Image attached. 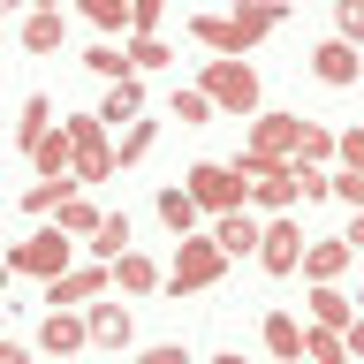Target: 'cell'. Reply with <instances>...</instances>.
Masks as SVG:
<instances>
[{"label":"cell","instance_id":"1","mask_svg":"<svg viewBox=\"0 0 364 364\" xmlns=\"http://www.w3.org/2000/svg\"><path fill=\"white\" fill-rule=\"evenodd\" d=\"M198 91L213 99V114H235V122H250L258 99H266V91H258V68L250 61H220V53L198 68Z\"/></svg>","mask_w":364,"mask_h":364},{"label":"cell","instance_id":"30","mask_svg":"<svg viewBox=\"0 0 364 364\" xmlns=\"http://www.w3.org/2000/svg\"><path fill=\"white\" fill-rule=\"evenodd\" d=\"M167 114H175L182 129H205V122H213V99H205V91H198V84H182V91H175V99H167Z\"/></svg>","mask_w":364,"mask_h":364},{"label":"cell","instance_id":"18","mask_svg":"<svg viewBox=\"0 0 364 364\" xmlns=\"http://www.w3.org/2000/svg\"><path fill=\"white\" fill-rule=\"evenodd\" d=\"M31 167H38L46 182H53V175H76V144L61 136V122H53V129H46L38 144H31Z\"/></svg>","mask_w":364,"mask_h":364},{"label":"cell","instance_id":"9","mask_svg":"<svg viewBox=\"0 0 364 364\" xmlns=\"http://www.w3.org/2000/svg\"><path fill=\"white\" fill-rule=\"evenodd\" d=\"M311 76H318V84H326V91H349V84H357V76H364L357 46H349V38H326V46H311Z\"/></svg>","mask_w":364,"mask_h":364},{"label":"cell","instance_id":"39","mask_svg":"<svg viewBox=\"0 0 364 364\" xmlns=\"http://www.w3.org/2000/svg\"><path fill=\"white\" fill-rule=\"evenodd\" d=\"M0 364H31V349H23V341H8V334H0Z\"/></svg>","mask_w":364,"mask_h":364},{"label":"cell","instance_id":"32","mask_svg":"<svg viewBox=\"0 0 364 364\" xmlns=\"http://www.w3.org/2000/svg\"><path fill=\"white\" fill-rule=\"evenodd\" d=\"M326 198H341V205H364V167H326Z\"/></svg>","mask_w":364,"mask_h":364},{"label":"cell","instance_id":"5","mask_svg":"<svg viewBox=\"0 0 364 364\" xmlns=\"http://www.w3.org/2000/svg\"><path fill=\"white\" fill-rule=\"evenodd\" d=\"M296 250H304V228H296L289 213H266V220H258V250H250V258H258L266 273H296Z\"/></svg>","mask_w":364,"mask_h":364},{"label":"cell","instance_id":"40","mask_svg":"<svg viewBox=\"0 0 364 364\" xmlns=\"http://www.w3.org/2000/svg\"><path fill=\"white\" fill-rule=\"evenodd\" d=\"M31 8H46V16H68V0H31Z\"/></svg>","mask_w":364,"mask_h":364},{"label":"cell","instance_id":"42","mask_svg":"<svg viewBox=\"0 0 364 364\" xmlns=\"http://www.w3.org/2000/svg\"><path fill=\"white\" fill-rule=\"evenodd\" d=\"M8 281H16V273H8V258H0V296H8Z\"/></svg>","mask_w":364,"mask_h":364},{"label":"cell","instance_id":"17","mask_svg":"<svg viewBox=\"0 0 364 364\" xmlns=\"http://www.w3.org/2000/svg\"><path fill=\"white\" fill-rule=\"evenodd\" d=\"M289 159H304V167H334V129L296 114V144H289Z\"/></svg>","mask_w":364,"mask_h":364},{"label":"cell","instance_id":"41","mask_svg":"<svg viewBox=\"0 0 364 364\" xmlns=\"http://www.w3.org/2000/svg\"><path fill=\"white\" fill-rule=\"evenodd\" d=\"M16 8H31V0H0V16H16Z\"/></svg>","mask_w":364,"mask_h":364},{"label":"cell","instance_id":"3","mask_svg":"<svg viewBox=\"0 0 364 364\" xmlns=\"http://www.w3.org/2000/svg\"><path fill=\"white\" fill-rule=\"evenodd\" d=\"M228 273V258L213 250V235H175V266L159 273V289H175V296H198V289H213Z\"/></svg>","mask_w":364,"mask_h":364},{"label":"cell","instance_id":"24","mask_svg":"<svg viewBox=\"0 0 364 364\" xmlns=\"http://www.w3.org/2000/svg\"><path fill=\"white\" fill-rule=\"evenodd\" d=\"M53 228H61L68 243H84L91 228H99V205H91V198H76V190H68V198L53 205Z\"/></svg>","mask_w":364,"mask_h":364},{"label":"cell","instance_id":"37","mask_svg":"<svg viewBox=\"0 0 364 364\" xmlns=\"http://www.w3.org/2000/svg\"><path fill=\"white\" fill-rule=\"evenodd\" d=\"M334 38H364V0H334Z\"/></svg>","mask_w":364,"mask_h":364},{"label":"cell","instance_id":"11","mask_svg":"<svg viewBox=\"0 0 364 364\" xmlns=\"http://www.w3.org/2000/svg\"><path fill=\"white\" fill-rule=\"evenodd\" d=\"M213 250H220V258H250V250H258V213H250V205L213 213Z\"/></svg>","mask_w":364,"mask_h":364},{"label":"cell","instance_id":"7","mask_svg":"<svg viewBox=\"0 0 364 364\" xmlns=\"http://www.w3.org/2000/svg\"><path fill=\"white\" fill-rule=\"evenodd\" d=\"M84 341H91V349H129V341H136L129 304H107V296H91V304H84Z\"/></svg>","mask_w":364,"mask_h":364},{"label":"cell","instance_id":"13","mask_svg":"<svg viewBox=\"0 0 364 364\" xmlns=\"http://www.w3.org/2000/svg\"><path fill=\"white\" fill-rule=\"evenodd\" d=\"M107 289H122V296H152V289H159V266L144 258V250H122V258H107Z\"/></svg>","mask_w":364,"mask_h":364},{"label":"cell","instance_id":"20","mask_svg":"<svg viewBox=\"0 0 364 364\" xmlns=\"http://www.w3.org/2000/svg\"><path fill=\"white\" fill-rule=\"evenodd\" d=\"M152 144H159V122H144V114H136V122H122V144H107V152H114V175H122V167H136Z\"/></svg>","mask_w":364,"mask_h":364},{"label":"cell","instance_id":"23","mask_svg":"<svg viewBox=\"0 0 364 364\" xmlns=\"http://www.w3.org/2000/svg\"><path fill=\"white\" fill-rule=\"evenodd\" d=\"M136 114H144V84H136V76H122V84H107V99H99V122H136Z\"/></svg>","mask_w":364,"mask_h":364},{"label":"cell","instance_id":"35","mask_svg":"<svg viewBox=\"0 0 364 364\" xmlns=\"http://www.w3.org/2000/svg\"><path fill=\"white\" fill-rule=\"evenodd\" d=\"M76 182H114V152H107V144L76 152Z\"/></svg>","mask_w":364,"mask_h":364},{"label":"cell","instance_id":"25","mask_svg":"<svg viewBox=\"0 0 364 364\" xmlns=\"http://www.w3.org/2000/svg\"><path fill=\"white\" fill-rule=\"evenodd\" d=\"M159 220L175 228V235H198V220H205V213L190 205V190H182V182H167V190H159Z\"/></svg>","mask_w":364,"mask_h":364},{"label":"cell","instance_id":"22","mask_svg":"<svg viewBox=\"0 0 364 364\" xmlns=\"http://www.w3.org/2000/svg\"><path fill=\"white\" fill-rule=\"evenodd\" d=\"M296 364H349V334H334V326H304Z\"/></svg>","mask_w":364,"mask_h":364},{"label":"cell","instance_id":"27","mask_svg":"<svg viewBox=\"0 0 364 364\" xmlns=\"http://www.w3.org/2000/svg\"><path fill=\"white\" fill-rule=\"evenodd\" d=\"M68 190H76V175H53V182H31V190H23V213H31V220H53V205L68 198Z\"/></svg>","mask_w":364,"mask_h":364},{"label":"cell","instance_id":"36","mask_svg":"<svg viewBox=\"0 0 364 364\" xmlns=\"http://www.w3.org/2000/svg\"><path fill=\"white\" fill-rule=\"evenodd\" d=\"M84 68H91V76H107V84H122V76H129V68H122V46H91Z\"/></svg>","mask_w":364,"mask_h":364},{"label":"cell","instance_id":"44","mask_svg":"<svg viewBox=\"0 0 364 364\" xmlns=\"http://www.w3.org/2000/svg\"><path fill=\"white\" fill-rule=\"evenodd\" d=\"M0 311H8V304H0Z\"/></svg>","mask_w":364,"mask_h":364},{"label":"cell","instance_id":"16","mask_svg":"<svg viewBox=\"0 0 364 364\" xmlns=\"http://www.w3.org/2000/svg\"><path fill=\"white\" fill-rule=\"evenodd\" d=\"M281 16H289V0H243V8H235L228 23H235V38H243V53H250V46L266 38V31H273Z\"/></svg>","mask_w":364,"mask_h":364},{"label":"cell","instance_id":"6","mask_svg":"<svg viewBox=\"0 0 364 364\" xmlns=\"http://www.w3.org/2000/svg\"><path fill=\"white\" fill-rule=\"evenodd\" d=\"M349 266H357V243L349 235H311V243L296 250V273L304 281H341Z\"/></svg>","mask_w":364,"mask_h":364},{"label":"cell","instance_id":"12","mask_svg":"<svg viewBox=\"0 0 364 364\" xmlns=\"http://www.w3.org/2000/svg\"><path fill=\"white\" fill-rule=\"evenodd\" d=\"M38 349H46V357H76V349H91V341H84V311H46L38 318Z\"/></svg>","mask_w":364,"mask_h":364},{"label":"cell","instance_id":"2","mask_svg":"<svg viewBox=\"0 0 364 364\" xmlns=\"http://www.w3.org/2000/svg\"><path fill=\"white\" fill-rule=\"evenodd\" d=\"M0 258H8V273H31V281H53V273H68V266H76V243H68L61 228L46 220V228H31L23 243H8Z\"/></svg>","mask_w":364,"mask_h":364},{"label":"cell","instance_id":"34","mask_svg":"<svg viewBox=\"0 0 364 364\" xmlns=\"http://www.w3.org/2000/svg\"><path fill=\"white\" fill-rule=\"evenodd\" d=\"M289 182H296V198H304V205L326 198V167H304V159H289Z\"/></svg>","mask_w":364,"mask_h":364},{"label":"cell","instance_id":"21","mask_svg":"<svg viewBox=\"0 0 364 364\" xmlns=\"http://www.w3.org/2000/svg\"><path fill=\"white\" fill-rule=\"evenodd\" d=\"M61 38H68V16H46V8L23 16V53H61Z\"/></svg>","mask_w":364,"mask_h":364},{"label":"cell","instance_id":"14","mask_svg":"<svg viewBox=\"0 0 364 364\" xmlns=\"http://www.w3.org/2000/svg\"><path fill=\"white\" fill-rule=\"evenodd\" d=\"M258 341H266L273 364H296V349H304V318H296V311H266V318H258Z\"/></svg>","mask_w":364,"mask_h":364},{"label":"cell","instance_id":"4","mask_svg":"<svg viewBox=\"0 0 364 364\" xmlns=\"http://www.w3.org/2000/svg\"><path fill=\"white\" fill-rule=\"evenodd\" d=\"M182 190H190V205H198V213H235V205H243V182L228 175L220 159H198V167L182 175Z\"/></svg>","mask_w":364,"mask_h":364},{"label":"cell","instance_id":"38","mask_svg":"<svg viewBox=\"0 0 364 364\" xmlns=\"http://www.w3.org/2000/svg\"><path fill=\"white\" fill-rule=\"evenodd\" d=\"M136 364H190V349H182V341H152Z\"/></svg>","mask_w":364,"mask_h":364},{"label":"cell","instance_id":"19","mask_svg":"<svg viewBox=\"0 0 364 364\" xmlns=\"http://www.w3.org/2000/svg\"><path fill=\"white\" fill-rule=\"evenodd\" d=\"M190 38H198L205 53H220V61H243V38H235L228 16H190Z\"/></svg>","mask_w":364,"mask_h":364},{"label":"cell","instance_id":"29","mask_svg":"<svg viewBox=\"0 0 364 364\" xmlns=\"http://www.w3.org/2000/svg\"><path fill=\"white\" fill-rule=\"evenodd\" d=\"M91 31H129V0H68Z\"/></svg>","mask_w":364,"mask_h":364},{"label":"cell","instance_id":"10","mask_svg":"<svg viewBox=\"0 0 364 364\" xmlns=\"http://www.w3.org/2000/svg\"><path fill=\"white\" fill-rule=\"evenodd\" d=\"M289 144H296V114H273V107H258V114H250V129H243V152L289 159Z\"/></svg>","mask_w":364,"mask_h":364},{"label":"cell","instance_id":"31","mask_svg":"<svg viewBox=\"0 0 364 364\" xmlns=\"http://www.w3.org/2000/svg\"><path fill=\"white\" fill-rule=\"evenodd\" d=\"M61 136H68V144H76V152H91V144H114V136H107V122H99V114H68V122H61Z\"/></svg>","mask_w":364,"mask_h":364},{"label":"cell","instance_id":"8","mask_svg":"<svg viewBox=\"0 0 364 364\" xmlns=\"http://www.w3.org/2000/svg\"><path fill=\"white\" fill-rule=\"evenodd\" d=\"M91 296H107V266H99V258L53 273V281H46V311H76V304H91Z\"/></svg>","mask_w":364,"mask_h":364},{"label":"cell","instance_id":"33","mask_svg":"<svg viewBox=\"0 0 364 364\" xmlns=\"http://www.w3.org/2000/svg\"><path fill=\"white\" fill-rule=\"evenodd\" d=\"M167 23V0H129V38H152Z\"/></svg>","mask_w":364,"mask_h":364},{"label":"cell","instance_id":"28","mask_svg":"<svg viewBox=\"0 0 364 364\" xmlns=\"http://www.w3.org/2000/svg\"><path fill=\"white\" fill-rule=\"evenodd\" d=\"M167 61H175V53H167V38H159V31H152V38H122V68H129V76L167 68Z\"/></svg>","mask_w":364,"mask_h":364},{"label":"cell","instance_id":"43","mask_svg":"<svg viewBox=\"0 0 364 364\" xmlns=\"http://www.w3.org/2000/svg\"><path fill=\"white\" fill-rule=\"evenodd\" d=\"M213 364H250V357H235V349H228V357H213Z\"/></svg>","mask_w":364,"mask_h":364},{"label":"cell","instance_id":"15","mask_svg":"<svg viewBox=\"0 0 364 364\" xmlns=\"http://www.w3.org/2000/svg\"><path fill=\"white\" fill-rule=\"evenodd\" d=\"M84 250L107 266V258H122V250H136V228H129V213H99V228L84 235Z\"/></svg>","mask_w":364,"mask_h":364},{"label":"cell","instance_id":"26","mask_svg":"<svg viewBox=\"0 0 364 364\" xmlns=\"http://www.w3.org/2000/svg\"><path fill=\"white\" fill-rule=\"evenodd\" d=\"M46 129H53V99H46V91H31V99H23V114H16V144L31 152Z\"/></svg>","mask_w":364,"mask_h":364}]
</instances>
